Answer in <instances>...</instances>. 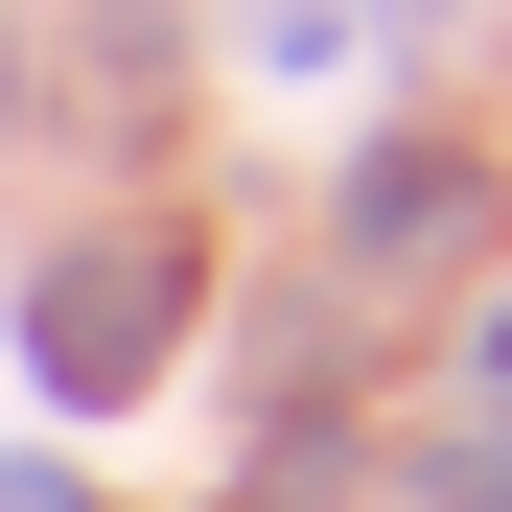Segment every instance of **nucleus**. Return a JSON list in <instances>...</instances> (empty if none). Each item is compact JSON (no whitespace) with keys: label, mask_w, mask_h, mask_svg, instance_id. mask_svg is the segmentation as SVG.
<instances>
[{"label":"nucleus","mask_w":512,"mask_h":512,"mask_svg":"<svg viewBox=\"0 0 512 512\" xmlns=\"http://www.w3.org/2000/svg\"><path fill=\"white\" fill-rule=\"evenodd\" d=\"M187 280H210V256L163 233V210H140V233H70L47 280H24V373H47L70 419H117V396H163V350H187Z\"/></svg>","instance_id":"obj_1"},{"label":"nucleus","mask_w":512,"mask_h":512,"mask_svg":"<svg viewBox=\"0 0 512 512\" xmlns=\"http://www.w3.org/2000/svg\"><path fill=\"white\" fill-rule=\"evenodd\" d=\"M350 256H466V163H443V140L350 163Z\"/></svg>","instance_id":"obj_2"},{"label":"nucleus","mask_w":512,"mask_h":512,"mask_svg":"<svg viewBox=\"0 0 512 512\" xmlns=\"http://www.w3.org/2000/svg\"><path fill=\"white\" fill-rule=\"evenodd\" d=\"M373 24H396V0H256V47H280V70H350Z\"/></svg>","instance_id":"obj_3"},{"label":"nucleus","mask_w":512,"mask_h":512,"mask_svg":"<svg viewBox=\"0 0 512 512\" xmlns=\"http://www.w3.org/2000/svg\"><path fill=\"white\" fill-rule=\"evenodd\" d=\"M419 512H512V466H419Z\"/></svg>","instance_id":"obj_4"},{"label":"nucleus","mask_w":512,"mask_h":512,"mask_svg":"<svg viewBox=\"0 0 512 512\" xmlns=\"http://www.w3.org/2000/svg\"><path fill=\"white\" fill-rule=\"evenodd\" d=\"M0 512H70V489H47V466H0Z\"/></svg>","instance_id":"obj_5"},{"label":"nucleus","mask_w":512,"mask_h":512,"mask_svg":"<svg viewBox=\"0 0 512 512\" xmlns=\"http://www.w3.org/2000/svg\"><path fill=\"white\" fill-rule=\"evenodd\" d=\"M489 419H512V326H489Z\"/></svg>","instance_id":"obj_6"}]
</instances>
